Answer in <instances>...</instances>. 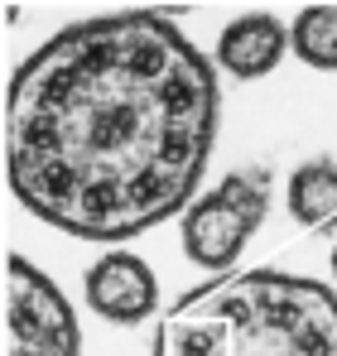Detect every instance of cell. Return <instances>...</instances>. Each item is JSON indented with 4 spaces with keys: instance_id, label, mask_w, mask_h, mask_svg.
I'll return each mask as SVG.
<instances>
[{
    "instance_id": "1",
    "label": "cell",
    "mask_w": 337,
    "mask_h": 356,
    "mask_svg": "<svg viewBox=\"0 0 337 356\" xmlns=\"http://www.w3.org/2000/svg\"><path fill=\"white\" fill-rule=\"evenodd\" d=\"M217 77L155 10L58 29L5 87V178L24 212L130 241L193 202L217 145Z\"/></svg>"
},
{
    "instance_id": "2",
    "label": "cell",
    "mask_w": 337,
    "mask_h": 356,
    "mask_svg": "<svg viewBox=\"0 0 337 356\" xmlns=\"http://www.w3.org/2000/svg\"><path fill=\"white\" fill-rule=\"evenodd\" d=\"M155 356H337V294L284 270L207 280L159 318Z\"/></svg>"
},
{
    "instance_id": "3",
    "label": "cell",
    "mask_w": 337,
    "mask_h": 356,
    "mask_svg": "<svg viewBox=\"0 0 337 356\" xmlns=\"http://www.w3.org/2000/svg\"><path fill=\"white\" fill-rule=\"evenodd\" d=\"M270 202V169H236L226 174L203 202H193L183 212V250L188 260H198L203 270H231L236 255L246 250V241L256 236L260 217Z\"/></svg>"
},
{
    "instance_id": "4",
    "label": "cell",
    "mask_w": 337,
    "mask_h": 356,
    "mask_svg": "<svg viewBox=\"0 0 337 356\" xmlns=\"http://www.w3.org/2000/svg\"><path fill=\"white\" fill-rule=\"evenodd\" d=\"M5 356H82L63 289L19 255L5 260Z\"/></svg>"
},
{
    "instance_id": "5",
    "label": "cell",
    "mask_w": 337,
    "mask_h": 356,
    "mask_svg": "<svg viewBox=\"0 0 337 356\" xmlns=\"http://www.w3.org/2000/svg\"><path fill=\"white\" fill-rule=\"evenodd\" d=\"M87 298L107 323H140L155 313L159 284L150 275V265L130 250H111L87 270Z\"/></svg>"
},
{
    "instance_id": "6",
    "label": "cell",
    "mask_w": 337,
    "mask_h": 356,
    "mask_svg": "<svg viewBox=\"0 0 337 356\" xmlns=\"http://www.w3.org/2000/svg\"><path fill=\"white\" fill-rule=\"evenodd\" d=\"M289 49V29H284L275 15H241L231 19L217 39V63H222L231 77L251 82V77H265L275 72V63Z\"/></svg>"
},
{
    "instance_id": "7",
    "label": "cell",
    "mask_w": 337,
    "mask_h": 356,
    "mask_svg": "<svg viewBox=\"0 0 337 356\" xmlns=\"http://www.w3.org/2000/svg\"><path fill=\"white\" fill-rule=\"evenodd\" d=\"M289 212L304 227H323L337 217V164L333 159H308L289 178Z\"/></svg>"
},
{
    "instance_id": "8",
    "label": "cell",
    "mask_w": 337,
    "mask_h": 356,
    "mask_svg": "<svg viewBox=\"0 0 337 356\" xmlns=\"http://www.w3.org/2000/svg\"><path fill=\"white\" fill-rule=\"evenodd\" d=\"M289 49L308 67L337 72V5H308L289 24Z\"/></svg>"
},
{
    "instance_id": "9",
    "label": "cell",
    "mask_w": 337,
    "mask_h": 356,
    "mask_svg": "<svg viewBox=\"0 0 337 356\" xmlns=\"http://www.w3.org/2000/svg\"><path fill=\"white\" fill-rule=\"evenodd\" d=\"M333 280H337V245H333Z\"/></svg>"
}]
</instances>
